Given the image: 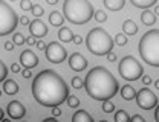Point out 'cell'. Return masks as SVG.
Returning a JSON list of instances; mask_svg holds the SVG:
<instances>
[{
	"mask_svg": "<svg viewBox=\"0 0 159 122\" xmlns=\"http://www.w3.org/2000/svg\"><path fill=\"white\" fill-rule=\"evenodd\" d=\"M6 76H8V67H6V64L3 61L0 60V82L5 81Z\"/></svg>",
	"mask_w": 159,
	"mask_h": 122,
	"instance_id": "obj_28",
	"label": "cell"
},
{
	"mask_svg": "<svg viewBox=\"0 0 159 122\" xmlns=\"http://www.w3.org/2000/svg\"><path fill=\"white\" fill-rule=\"evenodd\" d=\"M155 14L159 15V6H155Z\"/></svg>",
	"mask_w": 159,
	"mask_h": 122,
	"instance_id": "obj_48",
	"label": "cell"
},
{
	"mask_svg": "<svg viewBox=\"0 0 159 122\" xmlns=\"http://www.w3.org/2000/svg\"><path fill=\"white\" fill-rule=\"evenodd\" d=\"M32 95L43 107H55L67 101L69 87L55 70L44 69L32 80Z\"/></svg>",
	"mask_w": 159,
	"mask_h": 122,
	"instance_id": "obj_1",
	"label": "cell"
},
{
	"mask_svg": "<svg viewBox=\"0 0 159 122\" xmlns=\"http://www.w3.org/2000/svg\"><path fill=\"white\" fill-rule=\"evenodd\" d=\"M9 2H16V0H9Z\"/></svg>",
	"mask_w": 159,
	"mask_h": 122,
	"instance_id": "obj_50",
	"label": "cell"
},
{
	"mask_svg": "<svg viewBox=\"0 0 159 122\" xmlns=\"http://www.w3.org/2000/svg\"><path fill=\"white\" fill-rule=\"evenodd\" d=\"M87 63H89V61L86 60L84 55L80 54V52H75V54H72V55L69 57V67H70L72 70H75V72H83V70H86Z\"/></svg>",
	"mask_w": 159,
	"mask_h": 122,
	"instance_id": "obj_11",
	"label": "cell"
},
{
	"mask_svg": "<svg viewBox=\"0 0 159 122\" xmlns=\"http://www.w3.org/2000/svg\"><path fill=\"white\" fill-rule=\"evenodd\" d=\"M14 46H16L14 41H6V43H5V49H6V50H14Z\"/></svg>",
	"mask_w": 159,
	"mask_h": 122,
	"instance_id": "obj_40",
	"label": "cell"
},
{
	"mask_svg": "<svg viewBox=\"0 0 159 122\" xmlns=\"http://www.w3.org/2000/svg\"><path fill=\"white\" fill-rule=\"evenodd\" d=\"M127 41H129V38H127L125 34H116V35H115V43H116L118 46H125Z\"/></svg>",
	"mask_w": 159,
	"mask_h": 122,
	"instance_id": "obj_27",
	"label": "cell"
},
{
	"mask_svg": "<svg viewBox=\"0 0 159 122\" xmlns=\"http://www.w3.org/2000/svg\"><path fill=\"white\" fill-rule=\"evenodd\" d=\"M3 119H5V113H3V110L0 107V121H3Z\"/></svg>",
	"mask_w": 159,
	"mask_h": 122,
	"instance_id": "obj_46",
	"label": "cell"
},
{
	"mask_svg": "<svg viewBox=\"0 0 159 122\" xmlns=\"http://www.w3.org/2000/svg\"><path fill=\"white\" fill-rule=\"evenodd\" d=\"M93 19L98 21V23H104V21H107V14H106L102 9H98V11H95Z\"/></svg>",
	"mask_w": 159,
	"mask_h": 122,
	"instance_id": "obj_25",
	"label": "cell"
},
{
	"mask_svg": "<svg viewBox=\"0 0 159 122\" xmlns=\"http://www.w3.org/2000/svg\"><path fill=\"white\" fill-rule=\"evenodd\" d=\"M19 26V17L9 3L0 0V37L9 35Z\"/></svg>",
	"mask_w": 159,
	"mask_h": 122,
	"instance_id": "obj_6",
	"label": "cell"
},
{
	"mask_svg": "<svg viewBox=\"0 0 159 122\" xmlns=\"http://www.w3.org/2000/svg\"><path fill=\"white\" fill-rule=\"evenodd\" d=\"M72 121L74 122H93V118H92L87 111H84V110H78V111L72 116Z\"/></svg>",
	"mask_w": 159,
	"mask_h": 122,
	"instance_id": "obj_21",
	"label": "cell"
},
{
	"mask_svg": "<svg viewBox=\"0 0 159 122\" xmlns=\"http://www.w3.org/2000/svg\"><path fill=\"white\" fill-rule=\"evenodd\" d=\"M32 6H34V5H32L31 0H20V8H21L25 12H26V11H31Z\"/></svg>",
	"mask_w": 159,
	"mask_h": 122,
	"instance_id": "obj_31",
	"label": "cell"
},
{
	"mask_svg": "<svg viewBox=\"0 0 159 122\" xmlns=\"http://www.w3.org/2000/svg\"><path fill=\"white\" fill-rule=\"evenodd\" d=\"M119 92H121V98L124 101H132L136 98V90L132 85H122Z\"/></svg>",
	"mask_w": 159,
	"mask_h": 122,
	"instance_id": "obj_14",
	"label": "cell"
},
{
	"mask_svg": "<svg viewBox=\"0 0 159 122\" xmlns=\"http://www.w3.org/2000/svg\"><path fill=\"white\" fill-rule=\"evenodd\" d=\"M6 111H8V116H9L11 119H16V121H17V119H21V118L26 115V108H25V105L20 101H11L8 104Z\"/></svg>",
	"mask_w": 159,
	"mask_h": 122,
	"instance_id": "obj_10",
	"label": "cell"
},
{
	"mask_svg": "<svg viewBox=\"0 0 159 122\" xmlns=\"http://www.w3.org/2000/svg\"><path fill=\"white\" fill-rule=\"evenodd\" d=\"M49 23L55 28H60L61 24H64V15L60 11H52L49 14Z\"/></svg>",
	"mask_w": 159,
	"mask_h": 122,
	"instance_id": "obj_15",
	"label": "cell"
},
{
	"mask_svg": "<svg viewBox=\"0 0 159 122\" xmlns=\"http://www.w3.org/2000/svg\"><path fill=\"white\" fill-rule=\"evenodd\" d=\"M74 43H75V44H81V43H83V38H81V37H80V35H74Z\"/></svg>",
	"mask_w": 159,
	"mask_h": 122,
	"instance_id": "obj_43",
	"label": "cell"
},
{
	"mask_svg": "<svg viewBox=\"0 0 159 122\" xmlns=\"http://www.w3.org/2000/svg\"><path fill=\"white\" fill-rule=\"evenodd\" d=\"M3 92L6 95H16L19 92V84L14 80H5V82H3Z\"/></svg>",
	"mask_w": 159,
	"mask_h": 122,
	"instance_id": "obj_16",
	"label": "cell"
},
{
	"mask_svg": "<svg viewBox=\"0 0 159 122\" xmlns=\"http://www.w3.org/2000/svg\"><path fill=\"white\" fill-rule=\"evenodd\" d=\"M138 50L142 61L159 67V29H150L141 37Z\"/></svg>",
	"mask_w": 159,
	"mask_h": 122,
	"instance_id": "obj_4",
	"label": "cell"
},
{
	"mask_svg": "<svg viewBox=\"0 0 159 122\" xmlns=\"http://www.w3.org/2000/svg\"><path fill=\"white\" fill-rule=\"evenodd\" d=\"M113 110H115V105H113V102L110 101V99L102 101V111L104 113H112Z\"/></svg>",
	"mask_w": 159,
	"mask_h": 122,
	"instance_id": "obj_26",
	"label": "cell"
},
{
	"mask_svg": "<svg viewBox=\"0 0 159 122\" xmlns=\"http://www.w3.org/2000/svg\"><path fill=\"white\" fill-rule=\"evenodd\" d=\"M46 2H48L49 5H57V3H58V0H46Z\"/></svg>",
	"mask_w": 159,
	"mask_h": 122,
	"instance_id": "obj_45",
	"label": "cell"
},
{
	"mask_svg": "<svg viewBox=\"0 0 159 122\" xmlns=\"http://www.w3.org/2000/svg\"><path fill=\"white\" fill-rule=\"evenodd\" d=\"M67 105L70 107V108H77L80 105V99L77 98V96H67Z\"/></svg>",
	"mask_w": 159,
	"mask_h": 122,
	"instance_id": "obj_30",
	"label": "cell"
},
{
	"mask_svg": "<svg viewBox=\"0 0 159 122\" xmlns=\"http://www.w3.org/2000/svg\"><path fill=\"white\" fill-rule=\"evenodd\" d=\"M86 93L95 101H106L113 98L119 90V84L116 78L102 66H97L89 70L84 80Z\"/></svg>",
	"mask_w": 159,
	"mask_h": 122,
	"instance_id": "obj_2",
	"label": "cell"
},
{
	"mask_svg": "<svg viewBox=\"0 0 159 122\" xmlns=\"http://www.w3.org/2000/svg\"><path fill=\"white\" fill-rule=\"evenodd\" d=\"M155 119L156 122H159V104L156 105V110H155Z\"/></svg>",
	"mask_w": 159,
	"mask_h": 122,
	"instance_id": "obj_44",
	"label": "cell"
},
{
	"mask_svg": "<svg viewBox=\"0 0 159 122\" xmlns=\"http://www.w3.org/2000/svg\"><path fill=\"white\" fill-rule=\"evenodd\" d=\"M155 87L159 90V80H156V81H155Z\"/></svg>",
	"mask_w": 159,
	"mask_h": 122,
	"instance_id": "obj_49",
	"label": "cell"
},
{
	"mask_svg": "<svg viewBox=\"0 0 159 122\" xmlns=\"http://www.w3.org/2000/svg\"><path fill=\"white\" fill-rule=\"evenodd\" d=\"M0 96H2V90H0Z\"/></svg>",
	"mask_w": 159,
	"mask_h": 122,
	"instance_id": "obj_51",
	"label": "cell"
},
{
	"mask_svg": "<svg viewBox=\"0 0 159 122\" xmlns=\"http://www.w3.org/2000/svg\"><path fill=\"white\" fill-rule=\"evenodd\" d=\"M31 12H32L35 17H41V15L44 14V9H43V6H40V5H34L32 9H31Z\"/></svg>",
	"mask_w": 159,
	"mask_h": 122,
	"instance_id": "obj_32",
	"label": "cell"
},
{
	"mask_svg": "<svg viewBox=\"0 0 159 122\" xmlns=\"http://www.w3.org/2000/svg\"><path fill=\"white\" fill-rule=\"evenodd\" d=\"M58 38L63 43H70V41L74 40V34H72V31L69 28L63 26V28H60V31H58Z\"/></svg>",
	"mask_w": 159,
	"mask_h": 122,
	"instance_id": "obj_19",
	"label": "cell"
},
{
	"mask_svg": "<svg viewBox=\"0 0 159 122\" xmlns=\"http://www.w3.org/2000/svg\"><path fill=\"white\" fill-rule=\"evenodd\" d=\"M44 122H55V116H54V118H46Z\"/></svg>",
	"mask_w": 159,
	"mask_h": 122,
	"instance_id": "obj_47",
	"label": "cell"
},
{
	"mask_svg": "<svg viewBox=\"0 0 159 122\" xmlns=\"http://www.w3.org/2000/svg\"><path fill=\"white\" fill-rule=\"evenodd\" d=\"M115 122H130V116L125 110H118L115 115Z\"/></svg>",
	"mask_w": 159,
	"mask_h": 122,
	"instance_id": "obj_23",
	"label": "cell"
},
{
	"mask_svg": "<svg viewBox=\"0 0 159 122\" xmlns=\"http://www.w3.org/2000/svg\"><path fill=\"white\" fill-rule=\"evenodd\" d=\"M158 0H130V3L135 6V8H139V9H148L150 6H155Z\"/></svg>",
	"mask_w": 159,
	"mask_h": 122,
	"instance_id": "obj_22",
	"label": "cell"
},
{
	"mask_svg": "<svg viewBox=\"0 0 159 122\" xmlns=\"http://www.w3.org/2000/svg\"><path fill=\"white\" fill-rule=\"evenodd\" d=\"M130 121L132 122H144L145 119H144L141 115H135V116H132V118H130Z\"/></svg>",
	"mask_w": 159,
	"mask_h": 122,
	"instance_id": "obj_39",
	"label": "cell"
},
{
	"mask_svg": "<svg viewBox=\"0 0 159 122\" xmlns=\"http://www.w3.org/2000/svg\"><path fill=\"white\" fill-rule=\"evenodd\" d=\"M106 57H107V61H109V63H113V61H116V54H115V52H112V50H110V52H109Z\"/></svg>",
	"mask_w": 159,
	"mask_h": 122,
	"instance_id": "obj_35",
	"label": "cell"
},
{
	"mask_svg": "<svg viewBox=\"0 0 159 122\" xmlns=\"http://www.w3.org/2000/svg\"><path fill=\"white\" fill-rule=\"evenodd\" d=\"M63 14L72 24H84L93 17L95 9L89 0H64Z\"/></svg>",
	"mask_w": 159,
	"mask_h": 122,
	"instance_id": "obj_3",
	"label": "cell"
},
{
	"mask_svg": "<svg viewBox=\"0 0 159 122\" xmlns=\"http://www.w3.org/2000/svg\"><path fill=\"white\" fill-rule=\"evenodd\" d=\"M141 78H142V84H144V85H150V84H152V78H150V75H142Z\"/></svg>",
	"mask_w": 159,
	"mask_h": 122,
	"instance_id": "obj_36",
	"label": "cell"
},
{
	"mask_svg": "<svg viewBox=\"0 0 159 122\" xmlns=\"http://www.w3.org/2000/svg\"><path fill=\"white\" fill-rule=\"evenodd\" d=\"M35 46L39 47V50H44V49H46V43L41 40V38H39V40H37V44H35Z\"/></svg>",
	"mask_w": 159,
	"mask_h": 122,
	"instance_id": "obj_37",
	"label": "cell"
},
{
	"mask_svg": "<svg viewBox=\"0 0 159 122\" xmlns=\"http://www.w3.org/2000/svg\"><path fill=\"white\" fill-rule=\"evenodd\" d=\"M19 23L20 24H23V26H26V24H29L31 21H29V19H28L26 15H21V17L19 19Z\"/></svg>",
	"mask_w": 159,
	"mask_h": 122,
	"instance_id": "obj_38",
	"label": "cell"
},
{
	"mask_svg": "<svg viewBox=\"0 0 159 122\" xmlns=\"http://www.w3.org/2000/svg\"><path fill=\"white\" fill-rule=\"evenodd\" d=\"M21 76H23L25 80H29V78H32V72H31V69L25 67V69H23V72H21Z\"/></svg>",
	"mask_w": 159,
	"mask_h": 122,
	"instance_id": "obj_33",
	"label": "cell"
},
{
	"mask_svg": "<svg viewBox=\"0 0 159 122\" xmlns=\"http://www.w3.org/2000/svg\"><path fill=\"white\" fill-rule=\"evenodd\" d=\"M141 21L147 26H152L156 23V14L155 12H150L148 9H145L144 12H141Z\"/></svg>",
	"mask_w": 159,
	"mask_h": 122,
	"instance_id": "obj_20",
	"label": "cell"
},
{
	"mask_svg": "<svg viewBox=\"0 0 159 122\" xmlns=\"http://www.w3.org/2000/svg\"><path fill=\"white\" fill-rule=\"evenodd\" d=\"M122 31L125 35H135L138 32V26L135 21L129 19V20H124V23H122Z\"/></svg>",
	"mask_w": 159,
	"mask_h": 122,
	"instance_id": "obj_18",
	"label": "cell"
},
{
	"mask_svg": "<svg viewBox=\"0 0 159 122\" xmlns=\"http://www.w3.org/2000/svg\"><path fill=\"white\" fill-rule=\"evenodd\" d=\"M86 46L92 55L102 57V55H107L113 49L115 40H112V37L109 35V32L106 29L93 28L89 31V34L86 37Z\"/></svg>",
	"mask_w": 159,
	"mask_h": 122,
	"instance_id": "obj_5",
	"label": "cell"
},
{
	"mask_svg": "<svg viewBox=\"0 0 159 122\" xmlns=\"http://www.w3.org/2000/svg\"><path fill=\"white\" fill-rule=\"evenodd\" d=\"M52 115L55 116V118H58L60 115H61V110H60L58 105H55V107H52Z\"/></svg>",
	"mask_w": 159,
	"mask_h": 122,
	"instance_id": "obj_41",
	"label": "cell"
},
{
	"mask_svg": "<svg viewBox=\"0 0 159 122\" xmlns=\"http://www.w3.org/2000/svg\"><path fill=\"white\" fill-rule=\"evenodd\" d=\"M26 44L28 46H35L37 44V38L32 35V37H26Z\"/></svg>",
	"mask_w": 159,
	"mask_h": 122,
	"instance_id": "obj_34",
	"label": "cell"
},
{
	"mask_svg": "<svg viewBox=\"0 0 159 122\" xmlns=\"http://www.w3.org/2000/svg\"><path fill=\"white\" fill-rule=\"evenodd\" d=\"M39 58H37V55L32 52V50H29V49H26V50H23L21 54H20V63H21V66H25V67H28V69H32V67H35L37 64H39Z\"/></svg>",
	"mask_w": 159,
	"mask_h": 122,
	"instance_id": "obj_13",
	"label": "cell"
},
{
	"mask_svg": "<svg viewBox=\"0 0 159 122\" xmlns=\"http://www.w3.org/2000/svg\"><path fill=\"white\" fill-rule=\"evenodd\" d=\"M44 54H46V60L54 63V64H58L67 58V52L66 49L57 43V41H51L49 44H46V49H44Z\"/></svg>",
	"mask_w": 159,
	"mask_h": 122,
	"instance_id": "obj_8",
	"label": "cell"
},
{
	"mask_svg": "<svg viewBox=\"0 0 159 122\" xmlns=\"http://www.w3.org/2000/svg\"><path fill=\"white\" fill-rule=\"evenodd\" d=\"M12 41H14L16 46H23V44L26 43V37H25L23 34H20V32H16L14 37H12Z\"/></svg>",
	"mask_w": 159,
	"mask_h": 122,
	"instance_id": "obj_24",
	"label": "cell"
},
{
	"mask_svg": "<svg viewBox=\"0 0 159 122\" xmlns=\"http://www.w3.org/2000/svg\"><path fill=\"white\" fill-rule=\"evenodd\" d=\"M104 6L110 11H121L125 6V0H102Z\"/></svg>",
	"mask_w": 159,
	"mask_h": 122,
	"instance_id": "obj_17",
	"label": "cell"
},
{
	"mask_svg": "<svg viewBox=\"0 0 159 122\" xmlns=\"http://www.w3.org/2000/svg\"><path fill=\"white\" fill-rule=\"evenodd\" d=\"M70 84H72V87H74V89H77V90L84 87V81H83L80 76H74V78H72V81H70Z\"/></svg>",
	"mask_w": 159,
	"mask_h": 122,
	"instance_id": "obj_29",
	"label": "cell"
},
{
	"mask_svg": "<svg viewBox=\"0 0 159 122\" xmlns=\"http://www.w3.org/2000/svg\"><path fill=\"white\" fill-rule=\"evenodd\" d=\"M29 32H31V35H34L35 38H43V37H46V34H48V26L41 20L35 19V20H32L29 23Z\"/></svg>",
	"mask_w": 159,
	"mask_h": 122,
	"instance_id": "obj_12",
	"label": "cell"
},
{
	"mask_svg": "<svg viewBox=\"0 0 159 122\" xmlns=\"http://www.w3.org/2000/svg\"><path fill=\"white\" fill-rule=\"evenodd\" d=\"M136 104L142 110H152L158 105V98L150 89L144 87L136 93Z\"/></svg>",
	"mask_w": 159,
	"mask_h": 122,
	"instance_id": "obj_9",
	"label": "cell"
},
{
	"mask_svg": "<svg viewBox=\"0 0 159 122\" xmlns=\"http://www.w3.org/2000/svg\"><path fill=\"white\" fill-rule=\"evenodd\" d=\"M118 70H119V75H121L125 81H136V80H139V78L144 75L142 66H141L139 61H136V58L132 57V55H127V57H124L122 60L119 61Z\"/></svg>",
	"mask_w": 159,
	"mask_h": 122,
	"instance_id": "obj_7",
	"label": "cell"
},
{
	"mask_svg": "<svg viewBox=\"0 0 159 122\" xmlns=\"http://www.w3.org/2000/svg\"><path fill=\"white\" fill-rule=\"evenodd\" d=\"M11 72L19 73V72H20V64H17V63H12V66H11Z\"/></svg>",
	"mask_w": 159,
	"mask_h": 122,
	"instance_id": "obj_42",
	"label": "cell"
}]
</instances>
